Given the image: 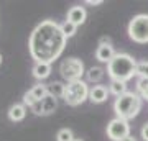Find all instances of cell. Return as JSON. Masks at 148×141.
<instances>
[{
  "mask_svg": "<svg viewBox=\"0 0 148 141\" xmlns=\"http://www.w3.org/2000/svg\"><path fill=\"white\" fill-rule=\"evenodd\" d=\"M68 38L54 20H43L35 26L28 40V51L35 63H54L63 54Z\"/></svg>",
  "mask_w": 148,
  "mask_h": 141,
  "instance_id": "obj_1",
  "label": "cell"
},
{
  "mask_svg": "<svg viewBox=\"0 0 148 141\" xmlns=\"http://www.w3.org/2000/svg\"><path fill=\"white\" fill-rule=\"evenodd\" d=\"M137 66L138 63L127 54V52H117L114 59L107 64V74L112 80H120L127 82L133 76H137Z\"/></svg>",
  "mask_w": 148,
  "mask_h": 141,
  "instance_id": "obj_2",
  "label": "cell"
},
{
  "mask_svg": "<svg viewBox=\"0 0 148 141\" xmlns=\"http://www.w3.org/2000/svg\"><path fill=\"white\" fill-rule=\"evenodd\" d=\"M142 97L135 92H127V94L117 97L114 102V112H115L117 118L122 120H132L140 113L142 110Z\"/></svg>",
  "mask_w": 148,
  "mask_h": 141,
  "instance_id": "obj_3",
  "label": "cell"
},
{
  "mask_svg": "<svg viewBox=\"0 0 148 141\" xmlns=\"http://www.w3.org/2000/svg\"><path fill=\"white\" fill-rule=\"evenodd\" d=\"M89 85L86 80H76V82L66 84V90H64V102L69 107H77L82 105L86 100L89 99Z\"/></svg>",
  "mask_w": 148,
  "mask_h": 141,
  "instance_id": "obj_4",
  "label": "cell"
},
{
  "mask_svg": "<svg viewBox=\"0 0 148 141\" xmlns=\"http://www.w3.org/2000/svg\"><path fill=\"white\" fill-rule=\"evenodd\" d=\"M128 38L133 43L138 44H147L148 43V15L140 13L135 15L128 23Z\"/></svg>",
  "mask_w": 148,
  "mask_h": 141,
  "instance_id": "obj_5",
  "label": "cell"
},
{
  "mask_svg": "<svg viewBox=\"0 0 148 141\" xmlns=\"http://www.w3.org/2000/svg\"><path fill=\"white\" fill-rule=\"evenodd\" d=\"M59 74L61 77L66 80V82H76V80H81L82 76L86 74L84 69V63L77 58H68L64 59L63 63L59 64Z\"/></svg>",
  "mask_w": 148,
  "mask_h": 141,
  "instance_id": "obj_6",
  "label": "cell"
},
{
  "mask_svg": "<svg viewBox=\"0 0 148 141\" xmlns=\"http://www.w3.org/2000/svg\"><path fill=\"white\" fill-rule=\"evenodd\" d=\"M107 136L110 141H123L127 136H130V125L127 120L114 118L107 125Z\"/></svg>",
  "mask_w": 148,
  "mask_h": 141,
  "instance_id": "obj_7",
  "label": "cell"
},
{
  "mask_svg": "<svg viewBox=\"0 0 148 141\" xmlns=\"http://www.w3.org/2000/svg\"><path fill=\"white\" fill-rule=\"evenodd\" d=\"M58 108V99H54L51 95H48L46 99L40 100L32 107V112L35 115H51L54 110Z\"/></svg>",
  "mask_w": 148,
  "mask_h": 141,
  "instance_id": "obj_8",
  "label": "cell"
},
{
  "mask_svg": "<svg viewBox=\"0 0 148 141\" xmlns=\"http://www.w3.org/2000/svg\"><path fill=\"white\" fill-rule=\"evenodd\" d=\"M86 18H87V12H86L84 7H81V5L71 7V8L68 10V16H66V20L71 21V23H73V25H76V26L84 25Z\"/></svg>",
  "mask_w": 148,
  "mask_h": 141,
  "instance_id": "obj_9",
  "label": "cell"
},
{
  "mask_svg": "<svg viewBox=\"0 0 148 141\" xmlns=\"http://www.w3.org/2000/svg\"><path fill=\"white\" fill-rule=\"evenodd\" d=\"M109 89H107L106 85H101V84H97V85H92L89 90V100L92 104H104L109 97Z\"/></svg>",
  "mask_w": 148,
  "mask_h": 141,
  "instance_id": "obj_10",
  "label": "cell"
},
{
  "mask_svg": "<svg viewBox=\"0 0 148 141\" xmlns=\"http://www.w3.org/2000/svg\"><path fill=\"white\" fill-rule=\"evenodd\" d=\"M115 54L117 52H115V49H114L112 44H99L97 49H95V59H97L99 63L109 64L112 59H114Z\"/></svg>",
  "mask_w": 148,
  "mask_h": 141,
  "instance_id": "obj_11",
  "label": "cell"
},
{
  "mask_svg": "<svg viewBox=\"0 0 148 141\" xmlns=\"http://www.w3.org/2000/svg\"><path fill=\"white\" fill-rule=\"evenodd\" d=\"M32 72H33V77L35 79L45 80V79L49 77V74H51V64L49 63H35Z\"/></svg>",
  "mask_w": 148,
  "mask_h": 141,
  "instance_id": "obj_12",
  "label": "cell"
},
{
  "mask_svg": "<svg viewBox=\"0 0 148 141\" xmlns=\"http://www.w3.org/2000/svg\"><path fill=\"white\" fill-rule=\"evenodd\" d=\"M27 116V107L23 104H15L8 108V120L10 121H21Z\"/></svg>",
  "mask_w": 148,
  "mask_h": 141,
  "instance_id": "obj_13",
  "label": "cell"
},
{
  "mask_svg": "<svg viewBox=\"0 0 148 141\" xmlns=\"http://www.w3.org/2000/svg\"><path fill=\"white\" fill-rule=\"evenodd\" d=\"M106 76V71L101 67V66H92L86 71V77H87V82H92V84H97L101 82L102 77Z\"/></svg>",
  "mask_w": 148,
  "mask_h": 141,
  "instance_id": "obj_14",
  "label": "cell"
},
{
  "mask_svg": "<svg viewBox=\"0 0 148 141\" xmlns=\"http://www.w3.org/2000/svg\"><path fill=\"white\" fill-rule=\"evenodd\" d=\"M64 90H66V85H64L63 82L54 80V82L48 84V94L51 95V97H54V99H63Z\"/></svg>",
  "mask_w": 148,
  "mask_h": 141,
  "instance_id": "obj_15",
  "label": "cell"
},
{
  "mask_svg": "<svg viewBox=\"0 0 148 141\" xmlns=\"http://www.w3.org/2000/svg\"><path fill=\"white\" fill-rule=\"evenodd\" d=\"M109 92L115 97H120V95L127 94V82H120V80H110V85H109Z\"/></svg>",
  "mask_w": 148,
  "mask_h": 141,
  "instance_id": "obj_16",
  "label": "cell"
},
{
  "mask_svg": "<svg viewBox=\"0 0 148 141\" xmlns=\"http://www.w3.org/2000/svg\"><path fill=\"white\" fill-rule=\"evenodd\" d=\"M33 94V97L40 102V100H43V99H46L48 95V85H45V84H36V85H33V89L30 90Z\"/></svg>",
  "mask_w": 148,
  "mask_h": 141,
  "instance_id": "obj_17",
  "label": "cell"
},
{
  "mask_svg": "<svg viewBox=\"0 0 148 141\" xmlns=\"http://www.w3.org/2000/svg\"><path fill=\"white\" fill-rule=\"evenodd\" d=\"M61 31H63V35L66 38H73L74 35H76V31H77V26L76 25H73L71 21H64L63 25H61Z\"/></svg>",
  "mask_w": 148,
  "mask_h": 141,
  "instance_id": "obj_18",
  "label": "cell"
},
{
  "mask_svg": "<svg viewBox=\"0 0 148 141\" xmlns=\"http://www.w3.org/2000/svg\"><path fill=\"white\" fill-rule=\"evenodd\" d=\"M74 133L73 130H69V128H61L58 131V135H56V141H74Z\"/></svg>",
  "mask_w": 148,
  "mask_h": 141,
  "instance_id": "obj_19",
  "label": "cell"
},
{
  "mask_svg": "<svg viewBox=\"0 0 148 141\" xmlns=\"http://www.w3.org/2000/svg\"><path fill=\"white\" fill-rule=\"evenodd\" d=\"M137 76H138V77L147 79V80H148V61L138 63V66H137Z\"/></svg>",
  "mask_w": 148,
  "mask_h": 141,
  "instance_id": "obj_20",
  "label": "cell"
},
{
  "mask_svg": "<svg viewBox=\"0 0 148 141\" xmlns=\"http://www.w3.org/2000/svg\"><path fill=\"white\" fill-rule=\"evenodd\" d=\"M36 102H38V100L35 99V97H33V94H32V92H30V90H28L27 94L23 95V105H25V107H27V105H28V107L32 108V107H33V105H35V104H36Z\"/></svg>",
  "mask_w": 148,
  "mask_h": 141,
  "instance_id": "obj_21",
  "label": "cell"
},
{
  "mask_svg": "<svg viewBox=\"0 0 148 141\" xmlns=\"http://www.w3.org/2000/svg\"><path fill=\"white\" fill-rule=\"evenodd\" d=\"M137 89H138V92H140V94H142V92H145V90L148 89V80H147V79L138 77V80H137Z\"/></svg>",
  "mask_w": 148,
  "mask_h": 141,
  "instance_id": "obj_22",
  "label": "cell"
},
{
  "mask_svg": "<svg viewBox=\"0 0 148 141\" xmlns=\"http://www.w3.org/2000/svg\"><path fill=\"white\" fill-rule=\"evenodd\" d=\"M140 136H142L143 141H148V121L142 126V130H140Z\"/></svg>",
  "mask_w": 148,
  "mask_h": 141,
  "instance_id": "obj_23",
  "label": "cell"
},
{
  "mask_svg": "<svg viewBox=\"0 0 148 141\" xmlns=\"http://www.w3.org/2000/svg\"><path fill=\"white\" fill-rule=\"evenodd\" d=\"M86 3H87V5H102L104 0H87Z\"/></svg>",
  "mask_w": 148,
  "mask_h": 141,
  "instance_id": "obj_24",
  "label": "cell"
},
{
  "mask_svg": "<svg viewBox=\"0 0 148 141\" xmlns=\"http://www.w3.org/2000/svg\"><path fill=\"white\" fill-rule=\"evenodd\" d=\"M140 97H142L143 100H147V102H148V89L145 90V92H142V94H140Z\"/></svg>",
  "mask_w": 148,
  "mask_h": 141,
  "instance_id": "obj_25",
  "label": "cell"
},
{
  "mask_svg": "<svg viewBox=\"0 0 148 141\" xmlns=\"http://www.w3.org/2000/svg\"><path fill=\"white\" fill-rule=\"evenodd\" d=\"M123 141H137V138H135V136H132V135H130V136H127V138H125V140H123Z\"/></svg>",
  "mask_w": 148,
  "mask_h": 141,
  "instance_id": "obj_26",
  "label": "cell"
},
{
  "mask_svg": "<svg viewBox=\"0 0 148 141\" xmlns=\"http://www.w3.org/2000/svg\"><path fill=\"white\" fill-rule=\"evenodd\" d=\"M74 141H82V140H79V138H76V140H74Z\"/></svg>",
  "mask_w": 148,
  "mask_h": 141,
  "instance_id": "obj_27",
  "label": "cell"
},
{
  "mask_svg": "<svg viewBox=\"0 0 148 141\" xmlns=\"http://www.w3.org/2000/svg\"><path fill=\"white\" fill-rule=\"evenodd\" d=\"M0 64H2V54H0Z\"/></svg>",
  "mask_w": 148,
  "mask_h": 141,
  "instance_id": "obj_28",
  "label": "cell"
}]
</instances>
